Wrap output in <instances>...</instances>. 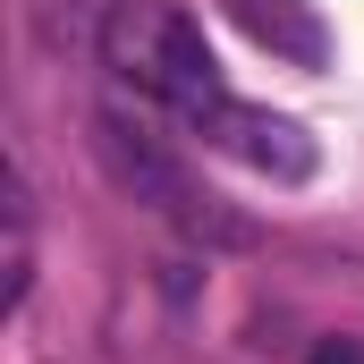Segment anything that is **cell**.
<instances>
[{"label": "cell", "mask_w": 364, "mask_h": 364, "mask_svg": "<svg viewBox=\"0 0 364 364\" xmlns=\"http://www.w3.org/2000/svg\"><path fill=\"white\" fill-rule=\"evenodd\" d=\"M93 153L110 161V178L127 186L136 203H153L161 220H178L195 246H255V220H237V212H220L212 195H195V178H186L127 110H93Z\"/></svg>", "instance_id": "2"}, {"label": "cell", "mask_w": 364, "mask_h": 364, "mask_svg": "<svg viewBox=\"0 0 364 364\" xmlns=\"http://www.w3.org/2000/svg\"><path fill=\"white\" fill-rule=\"evenodd\" d=\"M272 60H288V68H322L331 60V34H322V17L305 9V0H220Z\"/></svg>", "instance_id": "4"}, {"label": "cell", "mask_w": 364, "mask_h": 364, "mask_svg": "<svg viewBox=\"0 0 364 364\" xmlns=\"http://www.w3.org/2000/svg\"><path fill=\"white\" fill-rule=\"evenodd\" d=\"M34 17H43V43H51V51H68V43H102L110 0H34Z\"/></svg>", "instance_id": "5"}, {"label": "cell", "mask_w": 364, "mask_h": 364, "mask_svg": "<svg viewBox=\"0 0 364 364\" xmlns=\"http://www.w3.org/2000/svg\"><path fill=\"white\" fill-rule=\"evenodd\" d=\"M314 364H364V348H356V339H322V348H314Z\"/></svg>", "instance_id": "6"}, {"label": "cell", "mask_w": 364, "mask_h": 364, "mask_svg": "<svg viewBox=\"0 0 364 364\" xmlns=\"http://www.w3.org/2000/svg\"><path fill=\"white\" fill-rule=\"evenodd\" d=\"M102 60H110L136 93L170 102L178 119H195L212 93H229V85H220V68H212V51H203V34H195V17L170 9V0H110Z\"/></svg>", "instance_id": "1"}, {"label": "cell", "mask_w": 364, "mask_h": 364, "mask_svg": "<svg viewBox=\"0 0 364 364\" xmlns=\"http://www.w3.org/2000/svg\"><path fill=\"white\" fill-rule=\"evenodd\" d=\"M186 127H195L212 153H229V161H246V170H263V178H279V186L314 178V136H305L296 119H279V110L237 102V93H212Z\"/></svg>", "instance_id": "3"}]
</instances>
